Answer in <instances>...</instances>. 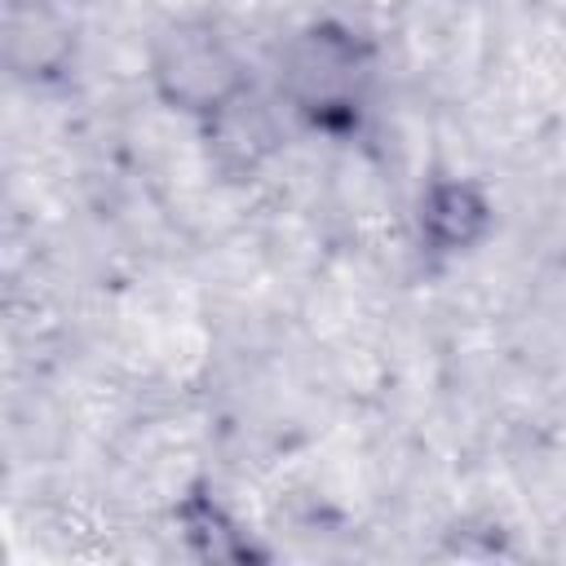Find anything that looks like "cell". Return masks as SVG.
I'll list each match as a JSON object with an SVG mask.
<instances>
[{
	"label": "cell",
	"mask_w": 566,
	"mask_h": 566,
	"mask_svg": "<svg viewBox=\"0 0 566 566\" xmlns=\"http://www.w3.org/2000/svg\"><path fill=\"white\" fill-rule=\"evenodd\" d=\"M486 226V203L469 186H438L424 199V234L438 248H464Z\"/></svg>",
	"instance_id": "obj_1"
}]
</instances>
